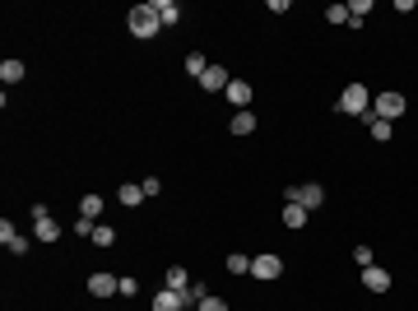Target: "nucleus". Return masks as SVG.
<instances>
[{"mask_svg": "<svg viewBox=\"0 0 418 311\" xmlns=\"http://www.w3.org/2000/svg\"><path fill=\"white\" fill-rule=\"evenodd\" d=\"M335 107H340L344 117L372 121V89H367V84H349V89L340 93V102H335Z\"/></svg>", "mask_w": 418, "mask_h": 311, "instance_id": "obj_1", "label": "nucleus"}, {"mask_svg": "<svg viewBox=\"0 0 418 311\" xmlns=\"http://www.w3.org/2000/svg\"><path fill=\"white\" fill-rule=\"evenodd\" d=\"M126 23H131L135 38H158V28H163V19H158V10H153V5H135Z\"/></svg>", "mask_w": 418, "mask_h": 311, "instance_id": "obj_2", "label": "nucleus"}, {"mask_svg": "<svg viewBox=\"0 0 418 311\" xmlns=\"http://www.w3.org/2000/svg\"><path fill=\"white\" fill-rule=\"evenodd\" d=\"M404 107H409V97H404V93H395V89H381V93L372 97V112H377L381 121L404 117Z\"/></svg>", "mask_w": 418, "mask_h": 311, "instance_id": "obj_3", "label": "nucleus"}, {"mask_svg": "<svg viewBox=\"0 0 418 311\" xmlns=\"http://www.w3.org/2000/svg\"><path fill=\"white\" fill-rule=\"evenodd\" d=\"M279 274H284V260H279V255H251V279H279Z\"/></svg>", "mask_w": 418, "mask_h": 311, "instance_id": "obj_4", "label": "nucleus"}, {"mask_svg": "<svg viewBox=\"0 0 418 311\" xmlns=\"http://www.w3.org/2000/svg\"><path fill=\"white\" fill-rule=\"evenodd\" d=\"M223 97H228L237 112H251V97H256V89H251L247 79H228V89H223Z\"/></svg>", "mask_w": 418, "mask_h": 311, "instance_id": "obj_5", "label": "nucleus"}, {"mask_svg": "<svg viewBox=\"0 0 418 311\" xmlns=\"http://www.w3.org/2000/svg\"><path fill=\"white\" fill-rule=\"evenodd\" d=\"M121 292V274H89V297H116Z\"/></svg>", "mask_w": 418, "mask_h": 311, "instance_id": "obj_6", "label": "nucleus"}, {"mask_svg": "<svg viewBox=\"0 0 418 311\" xmlns=\"http://www.w3.org/2000/svg\"><path fill=\"white\" fill-rule=\"evenodd\" d=\"M33 237H38V242H56V237H60V223H56L52 214H47L42 205L33 209Z\"/></svg>", "mask_w": 418, "mask_h": 311, "instance_id": "obj_7", "label": "nucleus"}, {"mask_svg": "<svg viewBox=\"0 0 418 311\" xmlns=\"http://www.w3.org/2000/svg\"><path fill=\"white\" fill-rule=\"evenodd\" d=\"M0 242H5L14 255H28V237H19V228H14L10 218H0Z\"/></svg>", "mask_w": 418, "mask_h": 311, "instance_id": "obj_8", "label": "nucleus"}, {"mask_svg": "<svg viewBox=\"0 0 418 311\" xmlns=\"http://www.w3.org/2000/svg\"><path fill=\"white\" fill-rule=\"evenodd\" d=\"M298 205H302L307 214H311V209H321V205H325V186H321V181H307L302 191H298Z\"/></svg>", "mask_w": 418, "mask_h": 311, "instance_id": "obj_9", "label": "nucleus"}, {"mask_svg": "<svg viewBox=\"0 0 418 311\" xmlns=\"http://www.w3.org/2000/svg\"><path fill=\"white\" fill-rule=\"evenodd\" d=\"M362 288L367 292H390V274L381 270V265H367V270H362Z\"/></svg>", "mask_w": 418, "mask_h": 311, "instance_id": "obj_10", "label": "nucleus"}, {"mask_svg": "<svg viewBox=\"0 0 418 311\" xmlns=\"http://www.w3.org/2000/svg\"><path fill=\"white\" fill-rule=\"evenodd\" d=\"M153 311H186V302H182V292L158 288V292H153Z\"/></svg>", "mask_w": 418, "mask_h": 311, "instance_id": "obj_11", "label": "nucleus"}, {"mask_svg": "<svg viewBox=\"0 0 418 311\" xmlns=\"http://www.w3.org/2000/svg\"><path fill=\"white\" fill-rule=\"evenodd\" d=\"M163 288H172V292H186V288H190V270H186V265H172V270L163 274Z\"/></svg>", "mask_w": 418, "mask_h": 311, "instance_id": "obj_12", "label": "nucleus"}, {"mask_svg": "<svg viewBox=\"0 0 418 311\" xmlns=\"http://www.w3.org/2000/svg\"><path fill=\"white\" fill-rule=\"evenodd\" d=\"M200 89H209V93H223V89H228V70H223V65H209L205 79H200Z\"/></svg>", "mask_w": 418, "mask_h": 311, "instance_id": "obj_13", "label": "nucleus"}, {"mask_svg": "<svg viewBox=\"0 0 418 311\" xmlns=\"http://www.w3.org/2000/svg\"><path fill=\"white\" fill-rule=\"evenodd\" d=\"M153 10H158V19H163V28H172V23H182V5H177V0H153Z\"/></svg>", "mask_w": 418, "mask_h": 311, "instance_id": "obj_14", "label": "nucleus"}, {"mask_svg": "<svg viewBox=\"0 0 418 311\" xmlns=\"http://www.w3.org/2000/svg\"><path fill=\"white\" fill-rule=\"evenodd\" d=\"M28 75V65H23V60H0V79H5V89H10V84H19V79Z\"/></svg>", "mask_w": 418, "mask_h": 311, "instance_id": "obj_15", "label": "nucleus"}, {"mask_svg": "<svg viewBox=\"0 0 418 311\" xmlns=\"http://www.w3.org/2000/svg\"><path fill=\"white\" fill-rule=\"evenodd\" d=\"M228 130H232V135H251V130H256V112H232Z\"/></svg>", "mask_w": 418, "mask_h": 311, "instance_id": "obj_16", "label": "nucleus"}, {"mask_svg": "<svg viewBox=\"0 0 418 311\" xmlns=\"http://www.w3.org/2000/svg\"><path fill=\"white\" fill-rule=\"evenodd\" d=\"M279 218H284V228H293V233H298V228L307 223V209H302V205H284V214H279Z\"/></svg>", "mask_w": 418, "mask_h": 311, "instance_id": "obj_17", "label": "nucleus"}, {"mask_svg": "<svg viewBox=\"0 0 418 311\" xmlns=\"http://www.w3.org/2000/svg\"><path fill=\"white\" fill-rule=\"evenodd\" d=\"M79 214L98 223V218H102V195H84V200H79Z\"/></svg>", "mask_w": 418, "mask_h": 311, "instance_id": "obj_18", "label": "nucleus"}, {"mask_svg": "<svg viewBox=\"0 0 418 311\" xmlns=\"http://www.w3.org/2000/svg\"><path fill=\"white\" fill-rule=\"evenodd\" d=\"M205 70H209L205 51H190V56H186V75H190V79H205Z\"/></svg>", "mask_w": 418, "mask_h": 311, "instance_id": "obj_19", "label": "nucleus"}, {"mask_svg": "<svg viewBox=\"0 0 418 311\" xmlns=\"http://www.w3.org/2000/svg\"><path fill=\"white\" fill-rule=\"evenodd\" d=\"M116 200H121L126 209H135V205H144V191H140V181H135V186H121V195H116Z\"/></svg>", "mask_w": 418, "mask_h": 311, "instance_id": "obj_20", "label": "nucleus"}, {"mask_svg": "<svg viewBox=\"0 0 418 311\" xmlns=\"http://www.w3.org/2000/svg\"><path fill=\"white\" fill-rule=\"evenodd\" d=\"M367 130H372V139H377V144H386V139H390V121H381L377 112H372V121H367Z\"/></svg>", "mask_w": 418, "mask_h": 311, "instance_id": "obj_21", "label": "nucleus"}, {"mask_svg": "<svg viewBox=\"0 0 418 311\" xmlns=\"http://www.w3.org/2000/svg\"><path fill=\"white\" fill-rule=\"evenodd\" d=\"M228 274H251V255L232 251V255H228Z\"/></svg>", "mask_w": 418, "mask_h": 311, "instance_id": "obj_22", "label": "nucleus"}, {"mask_svg": "<svg viewBox=\"0 0 418 311\" xmlns=\"http://www.w3.org/2000/svg\"><path fill=\"white\" fill-rule=\"evenodd\" d=\"M112 242H116V233L107 228V223H98L94 228V246H112Z\"/></svg>", "mask_w": 418, "mask_h": 311, "instance_id": "obj_23", "label": "nucleus"}, {"mask_svg": "<svg viewBox=\"0 0 418 311\" xmlns=\"http://www.w3.org/2000/svg\"><path fill=\"white\" fill-rule=\"evenodd\" d=\"M353 260H358V270H367V265H377V260H372V246H367V242H362V246H353Z\"/></svg>", "mask_w": 418, "mask_h": 311, "instance_id": "obj_24", "label": "nucleus"}, {"mask_svg": "<svg viewBox=\"0 0 418 311\" xmlns=\"http://www.w3.org/2000/svg\"><path fill=\"white\" fill-rule=\"evenodd\" d=\"M195 311H228V302H223V297H219V292H209L205 302H200V307Z\"/></svg>", "mask_w": 418, "mask_h": 311, "instance_id": "obj_25", "label": "nucleus"}, {"mask_svg": "<svg viewBox=\"0 0 418 311\" xmlns=\"http://www.w3.org/2000/svg\"><path fill=\"white\" fill-rule=\"evenodd\" d=\"M325 19H330V23H349V5H330Z\"/></svg>", "mask_w": 418, "mask_h": 311, "instance_id": "obj_26", "label": "nucleus"}, {"mask_svg": "<svg viewBox=\"0 0 418 311\" xmlns=\"http://www.w3.org/2000/svg\"><path fill=\"white\" fill-rule=\"evenodd\" d=\"M94 228H98L94 218H84V214H79V223H75V237H89V242H94Z\"/></svg>", "mask_w": 418, "mask_h": 311, "instance_id": "obj_27", "label": "nucleus"}, {"mask_svg": "<svg viewBox=\"0 0 418 311\" xmlns=\"http://www.w3.org/2000/svg\"><path fill=\"white\" fill-rule=\"evenodd\" d=\"M372 10V0H349V19H362Z\"/></svg>", "mask_w": 418, "mask_h": 311, "instance_id": "obj_28", "label": "nucleus"}, {"mask_svg": "<svg viewBox=\"0 0 418 311\" xmlns=\"http://www.w3.org/2000/svg\"><path fill=\"white\" fill-rule=\"evenodd\" d=\"M140 191H144V200H149V195L163 191V181H158V176H144V181H140Z\"/></svg>", "mask_w": 418, "mask_h": 311, "instance_id": "obj_29", "label": "nucleus"}, {"mask_svg": "<svg viewBox=\"0 0 418 311\" xmlns=\"http://www.w3.org/2000/svg\"><path fill=\"white\" fill-rule=\"evenodd\" d=\"M135 292H140V284H135L131 274H121V297H135Z\"/></svg>", "mask_w": 418, "mask_h": 311, "instance_id": "obj_30", "label": "nucleus"}]
</instances>
